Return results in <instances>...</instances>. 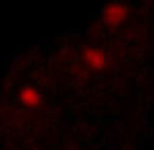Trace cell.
<instances>
[{"label":"cell","instance_id":"cell-1","mask_svg":"<svg viewBox=\"0 0 154 150\" xmlns=\"http://www.w3.org/2000/svg\"><path fill=\"white\" fill-rule=\"evenodd\" d=\"M125 17H127V7L117 3L108 4L102 12L104 22L108 26H117L119 23H122L125 19Z\"/></svg>","mask_w":154,"mask_h":150},{"label":"cell","instance_id":"cell-2","mask_svg":"<svg viewBox=\"0 0 154 150\" xmlns=\"http://www.w3.org/2000/svg\"><path fill=\"white\" fill-rule=\"evenodd\" d=\"M83 59L93 70H104L106 66V55L101 48H87L83 52Z\"/></svg>","mask_w":154,"mask_h":150},{"label":"cell","instance_id":"cell-3","mask_svg":"<svg viewBox=\"0 0 154 150\" xmlns=\"http://www.w3.org/2000/svg\"><path fill=\"white\" fill-rule=\"evenodd\" d=\"M19 101L26 107L35 108L41 104V93L38 92L37 87L26 85L19 92Z\"/></svg>","mask_w":154,"mask_h":150}]
</instances>
